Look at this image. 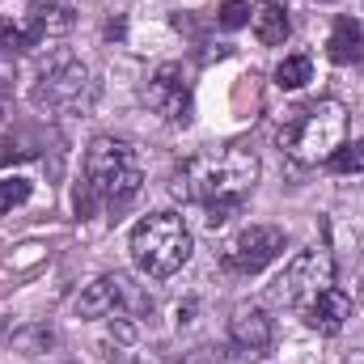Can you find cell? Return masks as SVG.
I'll return each instance as SVG.
<instances>
[{"label":"cell","mask_w":364,"mask_h":364,"mask_svg":"<svg viewBox=\"0 0 364 364\" xmlns=\"http://www.w3.org/2000/svg\"><path fill=\"white\" fill-rule=\"evenodd\" d=\"M250 0H225L220 9H216V21H220V30H242V26H250Z\"/></svg>","instance_id":"obj_20"},{"label":"cell","mask_w":364,"mask_h":364,"mask_svg":"<svg viewBox=\"0 0 364 364\" xmlns=\"http://www.w3.org/2000/svg\"><path fill=\"white\" fill-rule=\"evenodd\" d=\"M318 4H331V0H318Z\"/></svg>","instance_id":"obj_22"},{"label":"cell","mask_w":364,"mask_h":364,"mask_svg":"<svg viewBox=\"0 0 364 364\" xmlns=\"http://www.w3.org/2000/svg\"><path fill=\"white\" fill-rule=\"evenodd\" d=\"M30 191H34L30 178H17V174H13V178H0V216L13 212V208H21V203L30 199Z\"/></svg>","instance_id":"obj_19"},{"label":"cell","mask_w":364,"mask_h":364,"mask_svg":"<svg viewBox=\"0 0 364 364\" xmlns=\"http://www.w3.org/2000/svg\"><path fill=\"white\" fill-rule=\"evenodd\" d=\"M73 4L68 0H34L30 13H26V26L30 34L43 43V38H55V34H68L73 30Z\"/></svg>","instance_id":"obj_12"},{"label":"cell","mask_w":364,"mask_h":364,"mask_svg":"<svg viewBox=\"0 0 364 364\" xmlns=\"http://www.w3.org/2000/svg\"><path fill=\"white\" fill-rule=\"evenodd\" d=\"M127 250H132V263L149 275V279H166V275H174L186 267L195 242H191V229L182 225L178 212H149L132 229Z\"/></svg>","instance_id":"obj_3"},{"label":"cell","mask_w":364,"mask_h":364,"mask_svg":"<svg viewBox=\"0 0 364 364\" xmlns=\"http://www.w3.org/2000/svg\"><path fill=\"white\" fill-rule=\"evenodd\" d=\"M144 102L170 123H191V85L182 64H157L144 85Z\"/></svg>","instance_id":"obj_8"},{"label":"cell","mask_w":364,"mask_h":364,"mask_svg":"<svg viewBox=\"0 0 364 364\" xmlns=\"http://www.w3.org/2000/svg\"><path fill=\"white\" fill-rule=\"evenodd\" d=\"M352 318V296L343 292V288H322L309 305H305V322L318 331V335H339L343 331V322Z\"/></svg>","instance_id":"obj_10"},{"label":"cell","mask_w":364,"mask_h":364,"mask_svg":"<svg viewBox=\"0 0 364 364\" xmlns=\"http://www.w3.org/2000/svg\"><path fill=\"white\" fill-rule=\"evenodd\" d=\"M13 348L17 352H47V348H55V331L47 322L21 326V331H13Z\"/></svg>","instance_id":"obj_17"},{"label":"cell","mask_w":364,"mask_h":364,"mask_svg":"<svg viewBox=\"0 0 364 364\" xmlns=\"http://www.w3.org/2000/svg\"><path fill=\"white\" fill-rule=\"evenodd\" d=\"M326 55H331L335 64H356L364 55V34L352 17H339V21H335L331 43H326Z\"/></svg>","instance_id":"obj_14"},{"label":"cell","mask_w":364,"mask_h":364,"mask_svg":"<svg viewBox=\"0 0 364 364\" xmlns=\"http://www.w3.org/2000/svg\"><path fill=\"white\" fill-rule=\"evenodd\" d=\"M144 182L140 157L132 144L114 140V136H97L85 149V166H81V186H77V216H90L102 203H127Z\"/></svg>","instance_id":"obj_2"},{"label":"cell","mask_w":364,"mask_h":364,"mask_svg":"<svg viewBox=\"0 0 364 364\" xmlns=\"http://www.w3.org/2000/svg\"><path fill=\"white\" fill-rule=\"evenodd\" d=\"M123 292H127V279L123 275H97L90 288L77 296V314L81 318H110L119 309Z\"/></svg>","instance_id":"obj_11"},{"label":"cell","mask_w":364,"mask_h":364,"mask_svg":"<svg viewBox=\"0 0 364 364\" xmlns=\"http://www.w3.org/2000/svg\"><path fill=\"white\" fill-rule=\"evenodd\" d=\"M272 318L259 309V305H237L233 309V318H229V339L242 348V352H250V356H259V352H267L272 348Z\"/></svg>","instance_id":"obj_9"},{"label":"cell","mask_w":364,"mask_h":364,"mask_svg":"<svg viewBox=\"0 0 364 364\" xmlns=\"http://www.w3.org/2000/svg\"><path fill=\"white\" fill-rule=\"evenodd\" d=\"M30 47H38V38L30 34L26 17H21V21L0 17V51H4V55H21V51H30Z\"/></svg>","instance_id":"obj_16"},{"label":"cell","mask_w":364,"mask_h":364,"mask_svg":"<svg viewBox=\"0 0 364 364\" xmlns=\"http://www.w3.org/2000/svg\"><path fill=\"white\" fill-rule=\"evenodd\" d=\"M279 255H284V229H275V225H250V229H242L233 237V246L225 250V263L242 275H259Z\"/></svg>","instance_id":"obj_7"},{"label":"cell","mask_w":364,"mask_h":364,"mask_svg":"<svg viewBox=\"0 0 364 364\" xmlns=\"http://www.w3.org/2000/svg\"><path fill=\"white\" fill-rule=\"evenodd\" d=\"M30 97H34L38 110H51V114L85 110L93 102L90 68H85L73 51H55V55H47V64L38 68V81H34Z\"/></svg>","instance_id":"obj_4"},{"label":"cell","mask_w":364,"mask_h":364,"mask_svg":"<svg viewBox=\"0 0 364 364\" xmlns=\"http://www.w3.org/2000/svg\"><path fill=\"white\" fill-rule=\"evenodd\" d=\"M343 364H364V352H352V356H348Z\"/></svg>","instance_id":"obj_21"},{"label":"cell","mask_w":364,"mask_h":364,"mask_svg":"<svg viewBox=\"0 0 364 364\" xmlns=\"http://www.w3.org/2000/svg\"><path fill=\"white\" fill-rule=\"evenodd\" d=\"M314 81V60L309 55H288L279 68H275V85L279 90H301Z\"/></svg>","instance_id":"obj_15"},{"label":"cell","mask_w":364,"mask_h":364,"mask_svg":"<svg viewBox=\"0 0 364 364\" xmlns=\"http://www.w3.org/2000/svg\"><path fill=\"white\" fill-rule=\"evenodd\" d=\"M250 26H255V38L263 43V47H279L284 38H288V9L279 4V0H255V9H250Z\"/></svg>","instance_id":"obj_13"},{"label":"cell","mask_w":364,"mask_h":364,"mask_svg":"<svg viewBox=\"0 0 364 364\" xmlns=\"http://www.w3.org/2000/svg\"><path fill=\"white\" fill-rule=\"evenodd\" d=\"M259 178V157L250 153V149H220V153H203V157H191L186 166H182L178 174H174V195H178L182 203H203V220L216 229V225H225L233 212H237V203H242V195L255 186Z\"/></svg>","instance_id":"obj_1"},{"label":"cell","mask_w":364,"mask_h":364,"mask_svg":"<svg viewBox=\"0 0 364 364\" xmlns=\"http://www.w3.org/2000/svg\"><path fill=\"white\" fill-rule=\"evenodd\" d=\"M343 132H348V110L343 102L335 97H322L314 102L288 132V153L301 157V161H326L339 144H343Z\"/></svg>","instance_id":"obj_5"},{"label":"cell","mask_w":364,"mask_h":364,"mask_svg":"<svg viewBox=\"0 0 364 364\" xmlns=\"http://www.w3.org/2000/svg\"><path fill=\"white\" fill-rule=\"evenodd\" d=\"M331 284H335V259H331V250L326 246H305L272 284V301L275 305H301L305 309Z\"/></svg>","instance_id":"obj_6"},{"label":"cell","mask_w":364,"mask_h":364,"mask_svg":"<svg viewBox=\"0 0 364 364\" xmlns=\"http://www.w3.org/2000/svg\"><path fill=\"white\" fill-rule=\"evenodd\" d=\"M326 161H331L335 174H364V140H356V144H339Z\"/></svg>","instance_id":"obj_18"}]
</instances>
